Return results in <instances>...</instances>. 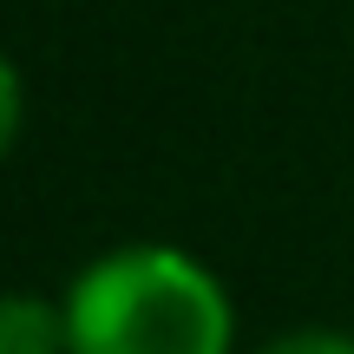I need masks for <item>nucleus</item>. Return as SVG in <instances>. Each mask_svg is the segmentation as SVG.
<instances>
[{
    "mask_svg": "<svg viewBox=\"0 0 354 354\" xmlns=\"http://www.w3.org/2000/svg\"><path fill=\"white\" fill-rule=\"evenodd\" d=\"M0 354H73V342H66V302L0 295Z\"/></svg>",
    "mask_w": 354,
    "mask_h": 354,
    "instance_id": "nucleus-2",
    "label": "nucleus"
},
{
    "mask_svg": "<svg viewBox=\"0 0 354 354\" xmlns=\"http://www.w3.org/2000/svg\"><path fill=\"white\" fill-rule=\"evenodd\" d=\"M256 354H354V335L348 328H289L276 342H263Z\"/></svg>",
    "mask_w": 354,
    "mask_h": 354,
    "instance_id": "nucleus-3",
    "label": "nucleus"
},
{
    "mask_svg": "<svg viewBox=\"0 0 354 354\" xmlns=\"http://www.w3.org/2000/svg\"><path fill=\"white\" fill-rule=\"evenodd\" d=\"M20 125H26V86L13 73V59L0 53V158L20 145Z\"/></svg>",
    "mask_w": 354,
    "mask_h": 354,
    "instance_id": "nucleus-4",
    "label": "nucleus"
},
{
    "mask_svg": "<svg viewBox=\"0 0 354 354\" xmlns=\"http://www.w3.org/2000/svg\"><path fill=\"white\" fill-rule=\"evenodd\" d=\"M73 354H230L236 308L210 263L171 243H125L66 289Z\"/></svg>",
    "mask_w": 354,
    "mask_h": 354,
    "instance_id": "nucleus-1",
    "label": "nucleus"
}]
</instances>
